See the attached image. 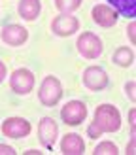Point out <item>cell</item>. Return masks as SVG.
I'll list each match as a JSON object with an SVG mask.
<instances>
[{
  "label": "cell",
  "mask_w": 136,
  "mask_h": 155,
  "mask_svg": "<svg viewBox=\"0 0 136 155\" xmlns=\"http://www.w3.org/2000/svg\"><path fill=\"white\" fill-rule=\"evenodd\" d=\"M38 136H40V142L45 146V150H53V146L57 142V136H59L57 123L51 117H42L40 125H38Z\"/></svg>",
  "instance_id": "ba28073f"
},
{
  "label": "cell",
  "mask_w": 136,
  "mask_h": 155,
  "mask_svg": "<svg viewBox=\"0 0 136 155\" xmlns=\"http://www.w3.org/2000/svg\"><path fill=\"white\" fill-rule=\"evenodd\" d=\"M17 10L25 21H36L38 15H40L42 6H40V0H21Z\"/></svg>",
  "instance_id": "4fadbf2b"
},
{
  "label": "cell",
  "mask_w": 136,
  "mask_h": 155,
  "mask_svg": "<svg viewBox=\"0 0 136 155\" xmlns=\"http://www.w3.org/2000/svg\"><path fill=\"white\" fill-rule=\"evenodd\" d=\"M4 78H6V64L0 61V83L4 81Z\"/></svg>",
  "instance_id": "603a6c76"
},
{
  "label": "cell",
  "mask_w": 136,
  "mask_h": 155,
  "mask_svg": "<svg viewBox=\"0 0 136 155\" xmlns=\"http://www.w3.org/2000/svg\"><path fill=\"white\" fill-rule=\"evenodd\" d=\"M117 12L115 10H112L110 6H106V4H96L93 8V19L98 27H102V28H110L113 27L117 23Z\"/></svg>",
  "instance_id": "8fae6325"
},
{
  "label": "cell",
  "mask_w": 136,
  "mask_h": 155,
  "mask_svg": "<svg viewBox=\"0 0 136 155\" xmlns=\"http://www.w3.org/2000/svg\"><path fill=\"white\" fill-rule=\"evenodd\" d=\"M63 97V85L57 80L55 76H45V80L40 85V91H38V98L44 106H57V102Z\"/></svg>",
  "instance_id": "7a4b0ae2"
},
{
  "label": "cell",
  "mask_w": 136,
  "mask_h": 155,
  "mask_svg": "<svg viewBox=\"0 0 136 155\" xmlns=\"http://www.w3.org/2000/svg\"><path fill=\"white\" fill-rule=\"evenodd\" d=\"M34 74L27 70V68H17V70H13V74L10 76V87L13 93H17V95H27V93L32 91L34 87Z\"/></svg>",
  "instance_id": "3957f363"
},
{
  "label": "cell",
  "mask_w": 136,
  "mask_h": 155,
  "mask_svg": "<svg viewBox=\"0 0 136 155\" xmlns=\"http://www.w3.org/2000/svg\"><path fill=\"white\" fill-rule=\"evenodd\" d=\"M55 6L60 13H72L81 6V0H55Z\"/></svg>",
  "instance_id": "2e32d148"
},
{
  "label": "cell",
  "mask_w": 136,
  "mask_h": 155,
  "mask_svg": "<svg viewBox=\"0 0 136 155\" xmlns=\"http://www.w3.org/2000/svg\"><path fill=\"white\" fill-rule=\"evenodd\" d=\"M60 117H63V121L66 125L76 127V125H79V123L85 121L87 108H85V104H83L81 100H70V102H66L64 108L60 110Z\"/></svg>",
  "instance_id": "277c9868"
},
{
  "label": "cell",
  "mask_w": 136,
  "mask_h": 155,
  "mask_svg": "<svg viewBox=\"0 0 136 155\" xmlns=\"http://www.w3.org/2000/svg\"><path fill=\"white\" fill-rule=\"evenodd\" d=\"M121 127V114L112 104H100L95 112L93 123L87 127L89 138H98L104 133H115Z\"/></svg>",
  "instance_id": "6da1fadb"
},
{
  "label": "cell",
  "mask_w": 136,
  "mask_h": 155,
  "mask_svg": "<svg viewBox=\"0 0 136 155\" xmlns=\"http://www.w3.org/2000/svg\"><path fill=\"white\" fill-rule=\"evenodd\" d=\"M127 32H128V40L132 44H136V23H131V25L127 27Z\"/></svg>",
  "instance_id": "ac0fdd59"
},
{
  "label": "cell",
  "mask_w": 136,
  "mask_h": 155,
  "mask_svg": "<svg viewBox=\"0 0 136 155\" xmlns=\"http://www.w3.org/2000/svg\"><path fill=\"white\" fill-rule=\"evenodd\" d=\"M112 61H113V63H115L117 66L127 68V66H131V64H132V61H134V53H132L131 48H117L115 51H113Z\"/></svg>",
  "instance_id": "5bb4252c"
},
{
  "label": "cell",
  "mask_w": 136,
  "mask_h": 155,
  "mask_svg": "<svg viewBox=\"0 0 136 155\" xmlns=\"http://www.w3.org/2000/svg\"><path fill=\"white\" fill-rule=\"evenodd\" d=\"M110 78L100 66H89L83 72V85L91 91H102L108 85Z\"/></svg>",
  "instance_id": "52a82bcc"
},
{
  "label": "cell",
  "mask_w": 136,
  "mask_h": 155,
  "mask_svg": "<svg viewBox=\"0 0 136 155\" xmlns=\"http://www.w3.org/2000/svg\"><path fill=\"white\" fill-rule=\"evenodd\" d=\"M128 125H131V133L134 134V129H136V110L134 108L128 112Z\"/></svg>",
  "instance_id": "ffe728a7"
},
{
  "label": "cell",
  "mask_w": 136,
  "mask_h": 155,
  "mask_svg": "<svg viewBox=\"0 0 136 155\" xmlns=\"http://www.w3.org/2000/svg\"><path fill=\"white\" fill-rule=\"evenodd\" d=\"M108 2L117 10V13L125 15V17L136 15V0H108Z\"/></svg>",
  "instance_id": "9a60e30c"
},
{
  "label": "cell",
  "mask_w": 136,
  "mask_h": 155,
  "mask_svg": "<svg viewBox=\"0 0 136 155\" xmlns=\"http://www.w3.org/2000/svg\"><path fill=\"white\" fill-rule=\"evenodd\" d=\"M125 89H127V95H128V98H131V100H136V93H134V89H136V83H134V81H128Z\"/></svg>",
  "instance_id": "d6986e66"
},
{
  "label": "cell",
  "mask_w": 136,
  "mask_h": 155,
  "mask_svg": "<svg viewBox=\"0 0 136 155\" xmlns=\"http://www.w3.org/2000/svg\"><path fill=\"white\" fill-rule=\"evenodd\" d=\"M28 40V30L21 25H6L2 28V42L11 45V48H19Z\"/></svg>",
  "instance_id": "30bf717a"
},
{
  "label": "cell",
  "mask_w": 136,
  "mask_h": 155,
  "mask_svg": "<svg viewBox=\"0 0 136 155\" xmlns=\"http://www.w3.org/2000/svg\"><path fill=\"white\" fill-rule=\"evenodd\" d=\"M78 51L85 59H96L102 53V42L93 32H83L78 38Z\"/></svg>",
  "instance_id": "5b68a950"
},
{
  "label": "cell",
  "mask_w": 136,
  "mask_h": 155,
  "mask_svg": "<svg viewBox=\"0 0 136 155\" xmlns=\"http://www.w3.org/2000/svg\"><path fill=\"white\" fill-rule=\"evenodd\" d=\"M117 153H119V150L113 142H102L93 151V155H117Z\"/></svg>",
  "instance_id": "e0dca14e"
},
{
  "label": "cell",
  "mask_w": 136,
  "mask_h": 155,
  "mask_svg": "<svg viewBox=\"0 0 136 155\" xmlns=\"http://www.w3.org/2000/svg\"><path fill=\"white\" fill-rule=\"evenodd\" d=\"M79 28V21L70 13H60L51 23V30L57 36H72Z\"/></svg>",
  "instance_id": "9c48e42d"
},
{
  "label": "cell",
  "mask_w": 136,
  "mask_h": 155,
  "mask_svg": "<svg viewBox=\"0 0 136 155\" xmlns=\"http://www.w3.org/2000/svg\"><path fill=\"white\" fill-rule=\"evenodd\" d=\"M30 123L23 117H8L2 123V134L8 138H25L30 134Z\"/></svg>",
  "instance_id": "8992f818"
},
{
  "label": "cell",
  "mask_w": 136,
  "mask_h": 155,
  "mask_svg": "<svg viewBox=\"0 0 136 155\" xmlns=\"http://www.w3.org/2000/svg\"><path fill=\"white\" fill-rule=\"evenodd\" d=\"M0 155H15V150L6 144H0Z\"/></svg>",
  "instance_id": "44dd1931"
},
{
  "label": "cell",
  "mask_w": 136,
  "mask_h": 155,
  "mask_svg": "<svg viewBox=\"0 0 136 155\" xmlns=\"http://www.w3.org/2000/svg\"><path fill=\"white\" fill-rule=\"evenodd\" d=\"M60 151L64 155H81L85 151V144L79 138V134L68 133L63 136V142H60Z\"/></svg>",
  "instance_id": "7c38bea8"
},
{
  "label": "cell",
  "mask_w": 136,
  "mask_h": 155,
  "mask_svg": "<svg viewBox=\"0 0 136 155\" xmlns=\"http://www.w3.org/2000/svg\"><path fill=\"white\" fill-rule=\"evenodd\" d=\"M134 146H136V136L132 134L131 142H128V146H127V153H128V155H132V153H134Z\"/></svg>",
  "instance_id": "7402d4cb"
}]
</instances>
